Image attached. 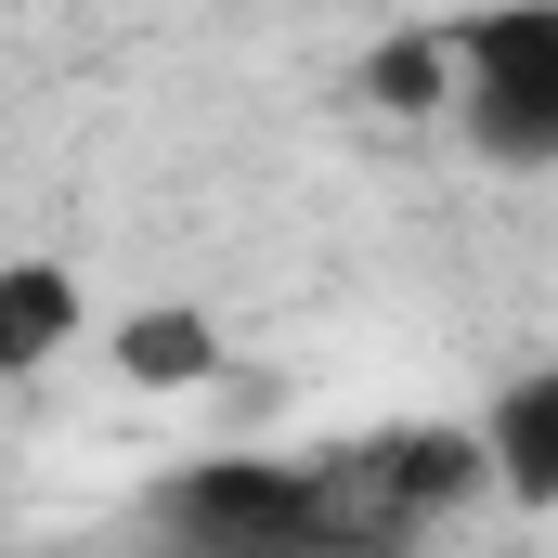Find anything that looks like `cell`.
I'll return each mask as SVG.
<instances>
[{"label": "cell", "instance_id": "1", "mask_svg": "<svg viewBox=\"0 0 558 558\" xmlns=\"http://www.w3.org/2000/svg\"><path fill=\"white\" fill-rule=\"evenodd\" d=\"M481 481H494L481 428H377L325 454V558H416L441 520H468Z\"/></svg>", "mask_w": 558, "mask_h": 558}, {"label": "cell", "instance_id": "2", "mask_svg": "<svg viewBox=\"0 0 558 558\" xmlns=\"http://www.w3.org/2000/svg\"><path fill=\"white\" fill-rule=\"evenodd\" d=\"M454 26V131L494 169H558V0H468Z\"/></svg>", "mask_w": 558, "mask_h": 558}, {"label": "cell", "instance_id": "3", "mask_svg": "<svg viewBox=\"0 0 558 558\" xmlns=\"http://www.w3.org/2000/svg\"><path fill=\"white\" fill-rule=\"evenodd\" d=\"M182 558H325V454H208L156 494Z\"/></svg>", "mask_w": 558, "mask_h": 558}, {"label": "cell", "instance_id": "4", "mask_svg": "<svg viewBox=\"0 0 558 558\" xmlns=\"http://www.w3.org/2000/svg\"><path fill=\"white\" fill-rule=\"evenodd\" d=\"M468 428H481V454H494V494H507V507H533V520H558V364L507 377Z\"/></svg>", "mask_w": 558, "mask_h": 558}, {"label": "cell", "instance_id": "5", "mask_svg": "<svg viewBox=\"0 0 558 558\" xmlns=\"http://www.w3.org/2000/svg\"><path fill=\"white\" fill-rule=\"evenodd\" d=\"M92 338V286L65 260H0V377H52Z\"/></svg>", "mask_w": 558, "mask_h": 558}, {"label": "cell", "instance_id": "6", "mask_svg": "<svg viewBox=\"0 0 558 558\" xmlns=\"http://www.w3.org/2000/svg\"><path fill=\"white\" fill-rule=\"evenodd\" d=\"M118 377H131V390H208V377H221V325H208L195 299H156V312L118 325Z\"/></svg>", "mask_w": 558, "mask_h": 558}, {"label": "cell", "instance_id": "7", "mask_svg": "<svg viewBox=\"0 0 558 558\" xmlns=\"http://www.w3.org/2000/svg\"><path fill=\"white\" fill-rule=\"evenodd\" d=\"M364 92H377L390 118H454V26H416V39H390V52L364 65Z\"/></svg>", "mask_w": 558, "mask_h": 558}]
</instances>
